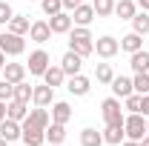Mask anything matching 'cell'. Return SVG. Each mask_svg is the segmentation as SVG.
<instances>
[{"instance_id":"obj_1","label":"cell","mask_w":149,"mask_h":146,"mask_svg":"<svg viewBox=\"0 0 149 146\" xmlns=\"http://www.w3.org/2000/svg\"><path fill=\"white\" fill-rule=\"evenodd\" d=\"M69 49L77 52L80 57H89L95 52V37L89 32V26H77V29L69 32Z\"/></svg>"},{"instance_id":"obj_2","label":"cell","mask_w":149,"mask_h":146,"mask_svg":"<svg viewBox=\"0 0 149 146\" xmlns=\"http://www.w3.org/2000/svg\"><path fill=\"white\" fill-rule=\"evenodd\" d=\"M123 132H126L129 140H143L146 138V117L141 112H129L123 117Z\"/></svg>"},{"instance_id":"obj_3","label":"cell","mask_w":149,"mask_h":146,"mask_svg":"<svg viewBox=\"0 0 149 146\" xmlns=\"http://www.w3.org/2000/svg\"><path fill=\"white\" fill-rule=\"evenodd\" d=\"M100 115L106 120V126H123V109H120V97H106L100 103Z\"/></svg>"},{"instance_id":"obj_4","label":"cell","mask_w":149,"mask_h":146,"mask_svg":"<svg viewBox=\"0 0 149 146\" xmlns=\"http://www.w3.org/2000/svg\"><path fill=\"white\" fill-rule=\"evenodd\" d=\"M0 52H3V55H12V57L23 55V52H26V40H23V35L3 32V35H0Z\"/></svg>"},{"instance_id":"obj_5","label":"cell","mask_w":149,"mask_h":146,"mask_svg":"<svg viewBox=\"0 0 149 146\" xmlns=\"http://www.w3.org/2000/svg\"><path fill=\"white\" fill-rule=\"evenodd\" d=\"M52 63H49V52L46 49H35L32 55H29V74H35V77H43V72L49 69Z\"/></svg>"},{"instance_id":"obj_6","label":"cell","mask_w":149,"mask_h":146,"mask_svg":"<svg viewBox=\"0 0 149 146\" xmlns=\"http://www.w3.org/2000/svg\"><path fill=\"white\" fill-rule=\"evenodd\" d=\"M95 52H97V57L109 60V57H115L118 52H120V40H115L112 35H103V37L95 40Z\"/></svg>"},{"instance_id":"obj_7","label":"cell","mask_w":149,"mask_h":146,"mask_svg":"<svg viewBox=\"0 0 149 146\" xmlns=\"http://www.w3.org/2000/svg\"><path fill=\"white\" fill-rule=\"evenodd\" d=\"M20 129H23V135H20V140L26 146H43L46 143V129H37V126H32V123H20Z\"/></svg>"},{"instance_id":"obj_8","label":"cell","mask_w":149,"mask_h":146,"mask_svg":"<svg viewBox=\"0 0 149 146\" xmlns=\"http://www.w3.org/2000/svg\"><path fill=\"white\" fill-rule=\"evenodd\" d=\"M49 29H52V35H69V32H72V15H69L66 9L57 12V15H52Z\"/></svg>"},{"instance_id":"obj_9","label":"cell","mask_w":149,"mask_h":146,"mask_svg":"<svg viewBox=\"0 0 149 146\" xmlns=\"http://www.w3.org/2000/svg\"><path fill=\"white\" fill-rule=\"evenodd\" d=\"M95 17H97V15H95L92 3H77L72 9V23H77V26H89Z\"/></svg>"},{"instance_id":"obj_10","label":"cell","mask_w":149,"mask_h":146,"mask_svg":"<svg viewBox=\"0 0 149 146\" xmlns=\"http://www.w3.org/2000/svg\"><path fill=\"white\" fill-rule=\"evenodd\" d=\"M60 69L66 72V77H72V74H80V69H83V57L77 55V52H66L63 55V60H60Z\"/></svg>"},{"instance_id":"obj_11","label":"cell","mask_w":149,"mask_h":146,"mask_svg":"<svg viewBox=\"0 0 149 146\" xmlns=\"http://www.w3.org/2000/svg\"><path fill=\"white\" fill-rule=\"evenodd\" d=\"M20 135H23V129H20V123L17 120H12V117H3L0 120V138L3 140H20Z\"/></svg>"},{"instance_id":"obj_12","label":"cell","mask_w":149,"mask_h":146,"mask_svg":"<svg viewBox=\"0 0 149 146\" xmlns=\"http://www.w3.org/2000/svg\"><path fill=\"white\" fill-rule=\"evenodd\" d=\"M66 89H69V95H74V97H83V95H89L92 83H89V77H83V74H72L69 83H66Z\"/></svg>"},{"instance_id":"obj_13","label":"cell","mask_w":149,"mask_h":146,"mask_svg":"<svg viewBox=\"0 0 149 146\" xmlns=\"http://www.w3.org/2000/svg\"><path fill=\"white\" fill-rule=\"evenodd\" d=\"M52 100H55V89L49 83H37L35 92H32V103L35 106H49Z\"/></svg>"},{"instance_id":"obj_14","label":"cell","mask_w":149,"mask_h":146,"mask_svg":"<svg viewBox=\"0 0 149 146\" xmlns=\"http://www.w3.org/2000/svg\"><path fill=\"white\" fill-rule=\"evenodd\" d=\"M29 37H32L35 43H46V40H52V29H49V20H35V23L29 26Z\"/></svg>"},{"instance_id":"obj_15","label":"cell","mask_w":149,"mask_h":146,"mask_svg":"<svg viewBox=\"0 0 149 146\" xmlns=\"http://www.w3.org/2000/svg\"><path fill=\"white\" fill-rule=\"evenodd\" d=\"M26 123H32V126H37V129H46L52 123V115L46 112V106H35V109L26 115Z\"/></svg>"},{"instance_id":"obj_16","label":"cell","mask_w":149,"mask_h":146,"mask_svg":"<svg viewBox=\"0 0 149 146\" xmlns=\"http://www.w3.org/2000/svg\"><path fill=\"white\" fill-rule=\"evenodd\" d=\"M26 115H29V103H23V100H15V97L6 103V117H12V120L23 123V120H26Z\"/></svg>"},{"instance_id":"obj_17","label":"cell","mask_w":149,"mask_h":146,"mask_svg":"<svg viewBox=\"0 0 149 146\" xmlns=\"http://www.w3.org/2000/svg\"><path fill=\"white\" fill-rule=\"evenodd\" d=\"M3 80H9V83L26 80V66H23V63H6V66H3Z\"/></svg>"},{"instance_id":"obj_18","label":"cell","mask_w":149,"mask_h":146,"mask_svg":"<svg viewBox=\"0 0 149 146\" xmlns=\"http://www.w3.org/2000/svg\"><path fill=\"white\" fill-rule=\"evenodd\" d=\"M112 92H115V97H129L132 92H135V86H132V77H112Z\"/></svg>"},{"instance_id":"obj_19","label":"cell","mask_w":149,"mask_h":146,"mask_svg":"<svg viewBox=\"0 0 149 146\" xmlns=\"http://www.w3.org/2000/svg\"><path fill=\"white\" fill-rule=\"evenodd\" d=\"M52 120H55V123H69V120H72V106H69L66 100L52 103Z\"/></svg>"},{"instance_id":"obj_20","label":"cell","mask_w":149,"mask_h":146,"mask_svg":"<svg viewBox=\"0 0 149 146\" xmlns=\"http://www.w3.org/2000/svg\"><path fill=\"white\" fill-rule=\"evenodd\" d=\"M115 15L120 20H132L138 15V3H135V0H118V3H115Z\"/></svg>"},{"instance_id":"obj_21","label":"cell","mask_w":149,"mask_h":146,"mask_svg":"<svg viewBox=\"0 0 149 146\" xmlns=\"http://www.w3.org/2000/svg\"><path fill=\"white\" fill-rule=\"evenodd\" d=\"M66 140V123H49L46 126V143H63Z\"/></svg>"},{"instance_id":"obj_22","label":"cell","mask_w":149,"mask_h":146,"mask_svg":"<svg viewBox=\"0 0 149 146\" xmlns=\"http://www.w3.org/2000/svg\"><path fill=\"white\" fill-rule=\"evenodd\" d=\"M63 80H66V72H63L60 66H49V69L43 72V83H49L52 89H57V86H63Z\"/></svg>"},{"instance_id":"obj_23","label":"cell","mask_w":149,"mask_h":146,"mask_svg":"<svg viewBox=\"0 0 149 146\" xmlns=\"http://www.w3.org/2000/svg\"><path fill=\"white\" fill-rule=\"evenodd\" d=\"M120 49H123V52H129V55L141 52V49H143V40H141V35H138V32H129L126 37H120Z\"/></svg>"},{"instance_id":"obj_24","label":"cell","mask_w":149,"mask_h":146,"mask_svg":"<svg viewBox=\"0 0 149 146\" xmlns=\"http://www.w3.org/2000/svg\"><path fill=\"white\" fill-rule=\"evenodd\" d=\"M123 140H126V132H123V126H106V129H103V143L118 146V143H123Z\"/></svg>"},{"instance_id":"obj_25","label":"cell","mask_w":149,"mask_h":146,"mask_svg":"<svg viewBox=\"0 0 149 146\" xmlns=\"http://www.w3.org/2000/svg\"><path fill=\"white\" fill-rule=\"evenodd\" d=\"M80 146H103V132H97V129H83L80 132Z\"/></svg>"},{"instance_id":"obj_26","label":"cell","mask_w":149,"mask_h":146,"mask_svg":"<svg viewBox=\"0 0 149 146\" xmlns=\"http://www.w3.org/2000/svg\"><path fill=\"white\" fill-rule=\"evenodd\" d=\"M129 66H132V72H149V52L146 49L135 52V55L129 57Z\"/></svg>"},{"instance_id":"obj_27","label":"cell","mask_w":149,"mask_h":146,"mask_svg":"<svg viewBox=\"0 0 149 146\" xmlns=\"http://www.w3.org/2000/svg\"><path fill=\"white\" fill-rule=\"evenodd\" d=\"M29 15H15V17L9 20V32H15V35H29Z\"/></svg>"},{"instance_id":"obj_28","label":"cell","mask_w":149,"mask_h":146,"mask_svg":"<svg viewBox=\"0 0 149 146\" xmlns=\"http://www.w3.org/2000/svg\"><path fill=\"white\" fill-rule=\"evenodd\" d=\"M132 32H138L141 37L149 35V12H138V15L132 17Z\"/></svg>"},{"instance_id":"obj_29","label":"cell","mask_w":149,"mask_h":146,"mask_svg":"<svg viewBox=\"0 0 149 146\" xmlns=\"http://www.w3.org/2000/svg\"><path fill=\"white\" fill-rule=\"evenodd\" d=\"M132 86H135V92H138V95H149V72H135Z\"/></svg>"},{"instance_id":"obj_30","label":"cell","mask_w":149,"mask_h":146,"mask_svg":"<svg viewBox=\"0 0 149 146\" xmlns=\"http://www.w3.org/2000/svg\"><path fill=\"white\" fill-rule=\"evenodd\" d=\"M32 92H35V86H29L26 80H20V83H15V100L29 103V100H32Z\"/></svg>"},{"instance_id":"obj_31","label":"cell","mask_w":149,"mask_h":146,"mask_svg":"<svg viewBox=\"0 0 149 146\" xmlns=\"http://www.w3.org/2000/svg\"><path fill=\"white\" fill-rule=\"evenodd\" d=\"M95 77H97V83H112V77H115L112 63H97L95 66Z\"/></svg>"},{"instance_id":"obj_32","label":"cell","mask_w":149,"mask_h":146,"mask_svg":"<svg viewBox=\"0 0 149 146\" xmlns=\"http://www.w3.org/2000/svg\"><path fill=\"white\" fill-rule=\"evenodd\" d=\"M95 15L97 17H109V15H115V0H95Z\"/></svg>"},{"instance_id":"obj_33","label":"cell","mask_w":149,"mask_h":146,"mask_svg":"<svg viewBox=\"0 0 149 146\" xmlns=\"http://www.w3.org/2000/svg\"><path fill=\"white\" fill-rule=\"evenodd\" d=\"M40 9H43V15H57V12H63V0H40Z\"/></svg>"},{"instance_id":"obj_34","label":"cell","mask_w":149,"mask_h":146,"mask_svg":"<svg viewBox=\"0 0 149 146\" xmlns=\"http://www.w3.org/2000/svg\"><path fill=\"white\" fill-rule=\"evenodd\" d=\"M15 17V12H12V3L9 0H0V26H9V20Z\"/></svg>"},{"instance_id":"obj_35","label":"cell","mask_w":149,"mask_h":146,"mask_svg":"<svg viewBox=\"0 0 149 146\" xmlns=\"http://www.w3.org/2000/svg\"><path fill=\"white\" fill-rule=\"evenodd\" d=\"M141 97H143V95H138V92H132L129 97H123V106H126L129 112H141Z\"/></svg>"},{"instance_id":"obj_36","label":"cell","mask_w":149,"mask_h":146,"mask_svg":"<svg viewBox=\"0 0 149 146\" xmlns=\"http://www.w3.org/2000/svg\"><path fill=\"white\" fill-rule=\"evenodd\" d=\"M15 97V83H9V80H0V100H12Z\"/></svg>"},{"instance_id":"obj_37","label":"cell","mask_w":149,"mask_h":146,"mask_svg":"<svg viewBox=\"0 0 149 146\" xmlns=\"http://www.w3.org/2000/svg\"><path fill=\"white\" fill-rule=\"evenodd\" d=\"M141 115H143V117H149V95H143V97H141Z\"/></svg>"},{"instance_id":"obj_38","label":"cell","mask_w":149,"mask_h":146,"mask_svg":"<svg viewBox=\"0 0 149 146\" xmlns=\"http://www.w3.org/2000/svg\"><path fill=\"white\" fill-rule=\"evenodd\" d=\"M120 146H141V140H129V138H126V140H123Z\"/></svg>"},{"instance_id":"obj_39","label":"cell","mask_w":149,"mask_h":146,"mask_svg":"<svg viewBox=\"0 0 149 146\" xmlns=\"http://www.w3.org/2000/svg\"><path fill=\"white\" fill-rule=\"evenodd\" d=\"M6 117V100H0V120Z\"/></svg>"},{"instance_id":"obj_40","label":"cell","mask_w":149,"mask_h":146,"mask_svg":"<svg viewBox=\"0 0 149 146\" xmlns=\"http://www.w3.org/2000/svg\"><path fill=\"white\" fill-rule=\"evenodd\" d=\"M138 6H141L143 12H149V0H138Z\"/></svg>"},{"instance_id":"obj_41","label":"cell","mask_w":149,"mask_h":146,"mask_svg":"<svg viewBox=\"0 0 149 146\" xmlns=\"http://www.w3.org/2000/svg\"><path fill=\"white\" fill-rule=\"evenodd\" d=\"M3 66H6V55L0 52V69H3Z\"/></svg>"},{"instance_id":"obj_42","label":"cell","mask_w":149,"mask_h":146,"mask_svg":"<svg viewBox=\"0 0 149 146\" xmlns=\"http://www.w3.org/2000/svg\"><path fill=\"white\" fill-rule=\"evenodd\" d=\"M141 146H149V135H146V138H143V140H141Z\"/></svg>"},{"instance_id":"obj_43","label":"cell","mask_w":149,"mask_h":146,"mask_svg":"<svg viewBox=\"0 0 149 146\" xmlns=\"http://www.w3.org/2000/svg\"><path fill=\"white\" fill-rule=\"evenodd\" d=\"M0 146H9V140H3V138H0Z\"/></svg>"},{"instance_id":"obj_44","label":"cell","mask_w":149,"mask_h":146,"mask_svg":"<svg viewBox=\"0 0 149 146\" xmlns=\"http://www.w3.org/2000/svg\"><path fill=\"white\" fill-rule=\"evenodd\" d=\"M146 135H149V117H146Z\"/></svg>"},{"instance_id":"obj_45","label":"cell","mask_w":149,"mask_h":146,"mask_svg":"<svg viewBox=\"0 0 149 146\" xmlns=\"http://www.w3.org/2000/svg\"><path fill=\"white\" fill-rule=\"evenodd\" d=\"M0 72H3V69H0Z\"/></svg>"},{"instance_id":"obj_46","label":"cell","mask_w":149,"mask_h":146,"mask_svg":"<svg viewBox=\"0 0 149 146\" xmlns=\"http://www.w3.org/2000/svg\"><path fill=\"white\" fill-rule=\"evenodd\" d=\"M9 3H12V0H9Z\"/></svg>"},{"instance_id":"obj_47","label":"cell","mask_w":149,"mask_h":146,"mask_svg":"<svg viewBox=\"0 0 149 146\" xmlns=\"http://www.w3.org/2000/svg\"><path fill=\"white\" fill-rule=\"evenodd\" d=\"M23 146H26V143H23Z\"/></svg>"}]
</instances>
